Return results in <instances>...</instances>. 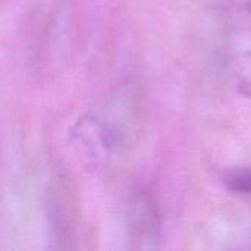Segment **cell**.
<instances>
[{"label": "cell", "mask_w": 251, "mask_h": 251, "mask_svg": "<svg viewBox=\"0 0 251 251\" xmlns=\"http://www.w3.org/2000/svg\"><path fill=\"white\" fill-rule=\"evenodd\" d=\"M238 88L247 94L251 96V53L247 54L243 62H241V68H240V75H238Z\"/></svg>", "instance_id": "cell-3"}, {"label": "cell", "mask_w": 251, "mask_h": 251, "mask_svg": "<svg viewBox=\"0 0 251 251\" xmlns=\"http://www.w3.org/2000/svg\"><path fill=\"white\" fill-rule=\"evenodd\" d=\"M128 226L137 241L153 243L162 229V215L157 203L147 191H138L128 212Z\"/></svg>", "instance_id": "cell-1"}, {"label": "cell", "mask_w": 251, "mask_h": 251, "mask_svg": "<svg viewBox=\"0 0 251 251\" xmlns=\"http://www.w3.org/2000/svg\"><path fill=\"white\" fill-rule=\"evenodd\" d=\"M222 182L231 193L251 197V166L228 171L224 174Z\"/></svg>", "instance_id": "cell-2"}, {"label": "cell", "mask_w": 251, "mask_h": 251, "mask_svg": "<svg viewBox=\"0 0 251 251\" xmlns=\"http://www.w3.org/2000/svg\"><path fill=\"white\" fill-rule=\"evenodd\" d=\"M221 1H224L225 4H228L234 9L251 13V0H221Z\"/></svg>", "instance_id": "cell-4"}]
</instances>
